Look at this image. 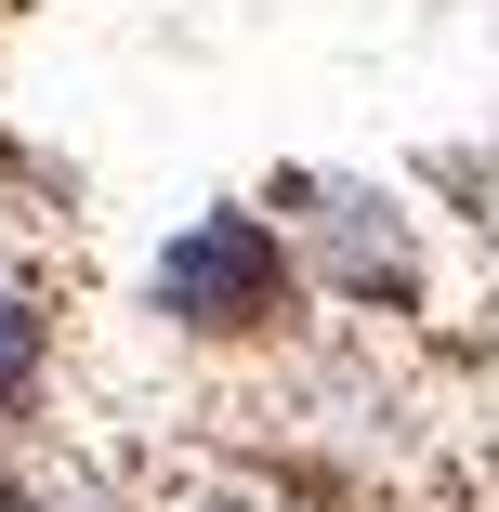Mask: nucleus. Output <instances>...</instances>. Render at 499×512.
Listing matches in <instances>:
<instances>
[{
	"label": "nucleus",
	"mask_w": 499,
	"mask_h": 512,
	"mask_svg": "<svg viewBox=\"0 0 499 512\" xmlns=\"http://www.w3.org/2000/svg\"><path fill=\"white\" fill-rule=\"evenodd\" d=\"M27 368H40V316H27V302H0V407L27 394Z\"/></svg>",
	"instance_id": "obj_2"
},
{
	"label": "nucleus",
	"mask_w": 499,
	"mask_h": 512,
	"mask_svg": "<svg viewBox=\"0 0 499 512\" xmlns=\"http://www.w3.org/2000/svg\"><path fill=\"white\" fill-rule=\"evenodd\" d=\"M276 302H289V263L250 211H211L158 250V316H184V329H263Z\"/></svg>",
	"instance_id": "obj_1"
},
{
	"label": "nucleus",
	"mask_w": 499,
	"mask_h": 512,
	"mask_svg": "<svg viewBox=\"0 0 499 512\" xmlns=\"http://www.w3.org/2000/svg\"><path fill=\"white\" fill-rule=\"evenodd\" d=\"M184 512H289V499H184Z\"/></svg>",
	"instance_id": "obj_3"
}]
</instances>
